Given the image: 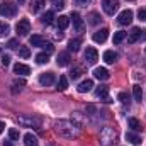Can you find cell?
<instances>
[{
  "mask_svg": "<svg viewBox=\"0 0 146 146\" xmlns=\"http://www.w3.org/2000/svg\"><path fill=\"white\" fill-rule=\"evenodd\" d=\"M58 90H66L68 88V80H66V76H60V80H58V87H56Z\"/></svg>",
  "mask_w": 146,
  "mask_h": 146,
  "instance_id": "f1b7e54d",
  "label": "cell"
},
{
  "mask_svg": "<svg viewBox=\"0 0 146 146\" xmlns=\"http://www.w3.org/2000/svg\"><path fill=\"white\" fill-rule=\"evenodd\" d=\"M3 146H12V143H9V141H3Z\"/></svg>",
  "mask_w": 146,
  "mask_h": 146,
  "instance_id": "bcb514c9",
  "label": "cell"
},
{
  "mask_svg": "<svg viewBox=\"0 0 146 146\" xmlns=\"http://www.w3.org/2000/svg\"><path fill=\"white\" fill-rule=\"evenodd\" d=\"M19 56H21V58H24V60H26V58H29V56H31L29 48H27V46H21V48H19Z\"/></svg>",
  "mask_w": 146,
  "mask_h": 146,
  "instance_id": "1f68e13d",
  "label": "cell"
},
{
  "mask_svg": "<svg viewBox=\"0 0 146 146\" xmlns=\"http://www.w3.org/2000/svg\"><path fill=\"white\" fill-rule=\"evenodd\" d=\"M95 97H99V99L104 100V102H110L109 87H107V85H100V87H97V90H95Z\"/></svg>",
  "mask_w": 146,
  "mask_h": 146,
  "instance_id": "9c48e42d",
  "label": "cell"
},
{
  "mask_svg": "<svg viewBox=\"0 0 146 146\" xmlns=\"http://www.w3.org/2000/svg\"><path fill=\"white\" fill-rule=\"evenodd\" d=\"M53 82H54V75H53L51 72L42 73V75L39 76V83H41V85H44V87H49V85H53Z\"/></svg>",
  "mask_w": 146,
  "mask_h": 146,
  "instance_id": "8fae6325",
  "label": "cell"
},
{
  "mask_svg": "<svg viewBox=\"0 0 146 146\" xmlns=\"http://www.w3.org/2000/svg\"><path fill=\"white\" fill-rule=\"evenodd\" d=\"M133 95H134V100L141 102V99H143V90H141L139 85H134V87H133Z\"/></svg>",
  "mask_w": 146,
  "mask_h": 146,
  "instance_id": "4316f807",
  "label": "cell"
},
{
  "mask_svg": "<svg viewBox=\"0 0 146 146\" xmlns=\"http://www.w3.org/2000/svg\"><path fill=\"white\" fill-rule=\"evenodd\" d=\"M94 76H95V78H99V80H107L110 75H109V72H107V68L99 66V68H95V70H94Z\"/></svg>",
  "mask_w": 146,
  "mask_h": 146,
  "instance_id": "e0dca14e",
  "label": "cell"
},
{
  "mask_svg": "<svg viewBox=\"0 0 146 146\" xmlns=\"http://www.w3.org/2000/svg\"><path fill=\"white\" fill-rule=\"evenodd\" d=\"M104 61H106V63H109V65H112V63H115V61H117V53H115V51H106V53H104Z\"/></svg>",
  "mask_w": 146,
  "mask_h": 146,
  "instance_id": "ffe728a7",
  "label": "cell"
},
{
  "mask_svg": "<svg viewBox=\"0 0 146 146\" xmlns=\"http://www.w3.org/2000/svg\"><path fill=\"white\" fill-rule=\"evenodd\" d=\"M53 21H54V12H53V10H48V12L42 14V17H41V22L46 24V26L53 24Z\"/></svg>",
  "mask_w": 146,
  "mask_h": 146,
  "instance_id": "44dd1931",
  "label": "cell"
},
{
  "mask_svg": "<svg viewBox=\"0 0 146 146\" xmlns=\"http://www.w3.org/2000/svg\"><path fill=\"white\" fill-rule=\"evenodd\" d=\"M3 129H5V124H3V122H2V121H0V134H2V133H3Z\"/></svg>",
  "mask_w": 146,
  "mask_h": 146,
  "instance_id": "f6af8a7d",
  "label": "cell"
},
{
  "mask_svg": "<svg viewBox=\"0 0 146 146\" xmlns=\"http://www.w3.org/2000/svg\"><path fill=\"white\" fill-rule=\"evenodd\" d=\"M92 87H94V82H92V80H83L76 88H78V92H80V94H85V92H90V90H92Z\"/></svg>",
  "mask_w": 146,
  "mask_h": 146,
  "instance_id": "ac0fdd59",
  "label": "cell"
},
{
  "mask_svg": "<svg viewBox=\"0 0 146 146\" xmlns=\"http://www.w3.org/2000/svg\"><path fill=\"white\" fill-rule=\"evenodd\" d=\"M42 7H44V0H34L31 5V10H33V14H37Z\"/></svg>",
  "mask_w": 146,
  "mask_h": 146,
  "instance_id": "83f0119b",
  "label": "cell"
},
{
  "mask_svg": "<svg viewBox=\"0 0 146 146\" xmlns=\"http://www.w3.org/2000/svg\"><path fill=\"white\" fill-rule=\"evenodd\" d=\"M70 53H66V51H63V53H60L58 54V60H56V63H58V66H68L70 65Z\"/></svg>",
  "mask_w": 146,
  "mask_h": 146,
  "instance_id": "4fadbf2b",
  "label": "cell"
},
{
  "mask_svg": "<svg viewBox=\"0 0 146 146\" xmlns=\"http://www.w3.org/2000/svg\"><path fill=\"white\" fill-rule=\"evenodd\" d=\"M49 61V53H39L36 56V63L37 65H44Z\"/></svg>",
  "mask_w": 146,
  "mask_h": 146,
  "instance_id": "484cf974",
  "label": "cell"
},
{
  "mask_svg": "<svg viewBox=\"0 0 146 146\" xmlns=\"http://www.w3.org/2000/svg\"><path fill=\"white\" fill-rule=\"evenodd\" d=\"M127 126H129L133 131H141V122H139L136 117H129V119H127Z\"/></svg>",
  "mask_w": 146,
  "mask_h": 146,
  "instance_id": "603a6c76",
  "label": "cell"
},
{
  "mask_svg": "<svg viewBox=\"0 0 146 146\" xmlns=\"http://www.w3.org/2000/svg\"><path fill=\"white\" fill-rule=\"evenodd\" d=\"M9 33H10V26L7 22H0V37L7 36Z\"/></svg>",
  "mask_w": 146,
  "mask_h": 146,
  "instance_id": "4dcf8cb0",
  "label": "cell"
},
{
  "mask_svg": "<svg viewBox=\"0 0 146 146\" xmlns=\"http://www.w3.org/2000/svg\"><path fill=\"white\" fill-rule=\"evenodd\" d=\"M129 2H131V0H129Z\"/></svg>",
  "mask_w": 146,
  "mask_h": 146,
  "instance_id": "c3c4849f",
  "label": "cell"
},
{
  "mask_svg": "<svg viewBox=\"0 0 146 146\" xmlns=\"http://www.w3.org/2000/svg\"><path fill=\"white\" fill-rule=\"evenodd\" d=\"M44 49H46L48 53H53V49H54V46H53L51 42H46V44H44Z\"/></svg>",
  "mask_w": 146,
  "mask_h": 146,
  "instance_id": "b9f144b4",
  "label": "cell"
},
{
  "mask_svg": "<svg viewBox=\"0 0 146 146\" xmlns=\"http://www.w3.org/2000/svg\"><path fill=\"white\" fill-rule=\"evenodd\" d=\"M88 19H90V21H88L90 24H99V21H100V15H99L97 12H92V14L88 15Z\"/></svg>",
  "mask_w": 146,
  "mask_h": 146,
  "instance_id": "e575fe53",
  "label": "cell"
},
{
  "mask_svg": "<svg viewBox=\"0 0 146 146\" xmlns=\"http://www.w3.org/2000/svg\"><path fill=\"white\" fill-rule=\"evenodd\" d=\"M29 42H31V44H33V46H39V48H44V44H46V42H48V41H46V39H44V37L42 36H31L29 37Z\"/></svg>",
  "mask_w": 146,
  "mask_h": 146,
  "instance_id": "d6986e66",
  "label": "cell"
},
{
  "mask_svg": "<svg viewBox=\"0 0 146 146\" xmlns=\"http://www.w3.org/2000/svg\"><path fill=\"white\" fill-rule=\"evenodd\" d=\"M80 44H82L80 39H70V42H68V49L73 51V53H76V51L80 49Z\"/></svg>",
  "mask_w": 146,
  "mask_h": 146,
  "instance_id": "d4e9b609",
  "label": "cell"
},
{
  "mask_svg": "<svg viewBox=\"0 0 146 146\" xmlns=\"http://www.w3.org/2000/svg\"><path fill=\"white\" fill-rule=\"evenodd\" d=\"M19 124L26 126V127H39L41 126V119L33 117V115H21L19 117Z\"/></svg>",
  "mask_w": 146,
  "mask_h": 146,
  "instance_id": "277c9868",
  "label": "cell"
},
{
  "mask_svg": "<svg viewBox=\"0 0 146 146\" xmlns=\"http://www.w3.org/2000/svg\"><path fill=\"white\" fill-rule=\"evenodd\" d=\"M141 37H143V31L139 29V27H133V31L129 33V36H127V42H136V41H141Z\"/></svg>",
  "mask_w": 146,
  "mask_h": 146,
  "instance_id": "30bf717a",
  "label": "cell"
},
{
  "mask_svg": "<svg viewBox=\"0 0 146 146\" xmlns=\"http://www.w3.org/2000/svg\"><path fill=\"white\" fill-rule=\"evenodd\" d=\"M124 39H126V33L124 31H119V33L114 34V44H121Z\"/></svg>",
  "mask_w": 146,
  "mask_h": 146,
  "instance_id": "f546056e",
  "label": "cell"
},
{
  "mask_svg": "<svg viewBox=\"0 0 146 146\" xmlns=\"http://www.w3.org/2000/svg\"><path fill=\"white\" fill-rule=\"evenodd\" d=\"M138 17H139V21H146V10L145 9H139V12H138Z\"/></svg>",
  "mask_w": 146,
  "mask_h": 146,
  "instance_id": "60d3db41",
  "label": "cell"
},
{
  "mask_svg": "<svg viewBox=\"0 0 146 146\" xmlns=\"http://www.w3.org/2000/svg\"><path fill=\"white\" fill-rule=\"evenodd\" d=\"M15 31H17L19 36H27L31 33V22L27 19H21L17 22V26H15Z\"/></svg>",
  "mask_w": 146,
  "mask_h": 146,
  "instance_id": "8992f818",
  "label": "cell"
},
{
  "mask_svg": "<svg viewBox=\"0 0 146 146\" xmlns=\"http://www.w3.org/2000/svg\"><path fill=\"white\" fill-rule=\"evenodd\" d=\"M75 2H76L78 5H82V7H85L87 3H90V0H75Z\"/></svg>",
  "mask_w": 146,
  "mask_h": 146,
  "instance_id": "7bdbcfd3",
  "label": "cell"
},
{
  "mask_svg": "<svg viewBox=\"0 0 146 146\" xmlns=\"http://www.w3.org/2000/svg\"><path fill=\"white\" fill-rule=\"evenodd\" d=\"M24 145L26 146H37V138L34 136V134L27 133V134L24 136Z\"/></svg>",
  "mask_w": 146,
  "mask_h": 146,
  "instance_id": "7402d4cb",
  "label": "cell"
},
{
  "mask_svg": "<svg viewBox=\"0 0 146 146\" xmlns=\"http://www.w3.org/2000/svg\"><path fill=\"white\" fill-rule=\"evenodd\" d=\"M12 85H14L12 92H14V94H17V92H21V88H22V87L26 85V82H24V80H15V82H14Z\"/></svg>",
  "mask_w": 146,
  "mask_h": 146,
  "instance_id": "d6a6232c",
  "label": "cell"
},
{
  "mask_svg": "<svg viewBox=\"0 0 146 146\" xmlns=\"http://www.w3.org/2000/svg\"><path fill=\"white\" fill-rule=\"evenodd\" d=\"M80 75H82V66H75L72 72H70V76H72L73 80H76V78H80Z\"/></svg>",
  "mask_w": 146,
  "mask_h": 146,
  "instance_id": "836d02e7",
  "label": "cell"
},
{
  "mask_svg": "<svg viewBox=\"0 0 146 146\" xmlns=\"http://www.w3.org/2000/svg\"><path fill=\"white\" fill-rule=\"evenodd\" d=\"M54 131L60 136L68 138V139H73V138L80 136V126L75 124L73 121H56L54 122Z\"/></svg>",
  "mask_w": 146,
  "mask_h": 146,
  "instance_id": "6da1fadb",
  "label": "cell"
},
{
  "mask_svg": "<svg viewBox=\"0 0 146 146\" xmlns=\"http://www.w3.org/2000/svg\"><path fill=\"white\" fill-rule=\"evenodd\" d=\"M117 99H119L122 104H127V102H129V95H127L126 92H121V94L117 95Z\"/></svg>",
  "mask_w": 146,
  "mask_h": 146,
  "instance_id": "8d00e7d4",
  "label": "cell"
},
{
  "mask_svg": "<svg viewBox=\"0 0 146 146\" xmlns=\"http://www.w3.org/2000/svg\"><path fill=\"white\" fill-rule=\"evenodd\" d=\"M117 22H119L121 26H127V24H131V22H133V10H129V9L122 10V12L119 14V17H117Z\"/></svg>",
  "mask_w": 146,
  "mask_h": 146,
  "instance_id": "52a82bcc",
  "label": "cell"
},
{
  "mask_svg": "<svg viewBox=\"0 0 146 146\" xmlns=\"http://www.w3.org/2000/svg\"><path fill=\"white\" fill-rule=\"evenodd\" d=\"M85 61L87 63H90V65H94V63H97V60H99V53H97V49L95 48H87V51H85Z\"/></svg>",
  "mask_w": 146,
  "mask_h": 146,
  "instance_id": "ba28073f",
  "label": "cell"
},
{
  "mask_svg": "<svg viewBox=\"0 0 146 146\" xmlns=\"http://www.w3.org/2000/svg\"><path fill=\"white\" fill-rule=\"evenodd\" d=\"M7 46H9V48H10V49H15V48H17V46H21V44H19V42H17V39H10V41H9V44H7Z\"/></svg>",
  "mask_w": 146,
  "mask_h": 146,
  "instance_id": "f35d334b",
  "label": "cell"
},
{
  "mask_svg": "<svg viewBox=\"0 0 146 146\" xmlns=\"http://www.w3.org/2000/svg\"><path fill=\"white\" fill-rule=\"evenodd\" d=\"M72 21H73V27L76 29V33H82V31H83V27H85V26H83L82 17H80L76 12H73V14H72Z\"/></svg>",
  "mask_w": 146,
  "mask_h": 146,
  "instance_id": "7c38bea8",
  "label": "cell"
},
{
  "mask_svg": "<svg viewBox=\"0 0 146 146\" xmlns=\"http://www.w3.org/2000/svg\"><path fill=\"white\" fill-rule=\"evenodd\" d=\"M68 24H70V17H66V15H60V19H58V29L63 31V29L68 27Z\"/></svg>",
  "mask_w": 146,
  "mask_h": 146,
  "instance_id": "cb8c5ba5",
  "label": "cell"
},
{
  "mask_svg": "<svg viewBox=\"0 0 146 146\" xmlns=\"http://www.w3.org/2000/svg\"><path fill=\"white\" fill-rule=\"evenodd\" d=\"M0 14H2L3 17H14V15L17 14V5H15L14 2H10V0L2 2V3H0Z\"/></svg>",
  "mask_w": 146,
  "mask_h": 146,
  "instance_id": "3957f363",
  "label": "cell"
},
{
  "mask_svg": "<svg viewBox=\"0 0 146 146\" xmlns=\"http://www.w3.org/2000/svg\"><path fill=\"white\" fill-rule=\"evenodd\" d=\"M9 63H10V56H9V54H3V56H2V65H3V66H9Z\"/></svg>",
  "mask_w": 146,
  "mask_h": 146,
  "instance_id": "ab89813d",
  "label": "cell"
},
{
  "mask_svg": "<svg viewBox=\"0 0 146 146\" xmlns=\"http://www.w3.org/2000/svg\"><path fill=\"white\" fill-rule=\"evenodd\" d=\"M61 37H63V33L58 29V33H56V39H61Z\"/></svg>",
  "mask_w": 146,
  "mask_h": 146,
  "instance_id": "ee69618b",
  "label": "cell"
},
{
  "mask_svg": "<svg viewBox=\"0 0 146 146\" xmlns=\"http://www.w3.org/2000/svg\"><path fill=\"white\" fill-rule=\"evenodd\" d=\"M102 9L107 15H114L119 9V0H104L102 2Z\"/></svg>",
  "mask_w": 146,
  "mask_h": 146,
  "instance_id": "5b68a950",
  "label": "cell"
},
{
  "mask_svg": "<svg viewBox=\"0 0 146 146\" xmlns=\"http://www.w3.org/2000/svg\"><path fill=\"white\" fill-rule=\"evenodd\" d=\"M109 37V29H100V31H97L95 34H94V41L95 42H106V39Z\"/></svg>",
  "mask_w": 146,
  "mask_h": 146,
  "instance_id": "5bb4252c",
  "label": "cell"
},
{
  "mask_svg": "<svg viewBox=\"0 0 146 146\" xmlns=\"http://www.w3.org/2000/svg\"><path fill=\"white\" fill-rule=\"evenodd\" d=\"M126 141H129L131 145L138 146V145H141V136L133 133V131H129V133H126Z\"/></svg>",
  "mask_w": 146,
  "mask_h": 146,
  "instance_id": "2e32d148",
  "label": "cell"
},
{
  "mask_svg": "<svg viewBox=\"0 0 146 146\" xmlns=\"http://www.w3.org/2000/svg\"><path fill=\"white\" fill-rule=\"evenodd\" d=\"M117 141V131L114 129V127H104L102 131H100V145L102 146H110L114 145Z\"/></svg>",
  "mask_w": 146,
  "mask_h": 146,
  "instance_id": "7a4b0ae2",
  "label": "cell"
},
{
  "mask_svg": "<svg viewBox=\"0 0 146 146\" xmlns=\"http://www.w3.org/2000/svg\"><path fill=\"white\" fill-rule=\"evenodd\" d=\"M9 138H10L12 141H17V139H19V131H17V129H14V127H12V129H9Z\"/></svg>",
  "mask_w": 146,
  "mask_h": 146,
  "instance_id": "d590c367",
  "label": "cell"
},
{
  "mask_svg": "<svg viewBox=\"0 0 146 146\" xmlns=\"http://www.w3.org/2000/svg\"><path fill=\"white\" fill-rule=\"evenodd\" d=\"M19 2H24V0H19Z\"/></svg>",
  "mask_w": 146,
  "mask_h": 146,
  "instance_id": "7dc6e473",
  "label": "cell"
},
{
  "mask_svg": "<svg viewBox=\"0 0 146 146\" xmlns=\"http://www.w3.org/2000/svg\"><path fill=\"white\" fill-rule=\"evenodd\" d=\"M14 73L21 75V76H26V75L31 73V68H29L27 65H24V63H17V65L14 66Z\"/></svg>",
  "mask_w": 146,
  "mask_h": 146,
  "instance_id": "9a60e30c",
  "label": "cell"
},
{
  "mask_svg": "<svg viewBox=\"0 0 146 146\" xmlns=\"http://www.w3.org/2000/svg\"><path fill=\"white\" fill-rule=\"evenodd\" d=\"M65 3H66V0H53L54 9H63V7H65Z\"/></svg>",
  "mask_w": 146,
  "mask_h": 146,
  "instance_id": "74e56055",
  "label": "cell"
}]
</instances>
